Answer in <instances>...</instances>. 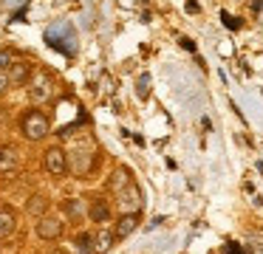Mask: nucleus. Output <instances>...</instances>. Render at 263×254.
Segmentation results:
<instances>
[{"label":"nucleus","mask_w":263,"mask_h":254,"mask_svg":"<svg viewBox=\"0 0 263 254\" xmlns=\"http://www.w3.org/2000/svg\"><path fill=\"white\" fill-rule=\"evenodd\" d=\"M60 209H63V214H68L71 220H74V218H80L82 212H88V209L82 206V201H80V198H65V201L60 203Z\"/></svg>","instance_id":"dca6fc26"},{"label":"nucleus","mask_w":263,"mask_h":254,"mask_svg":"<svg viewBox=\"0 0 263 254\" xmlns=\"http://www.w3.org/2000/svg\"><path fill=\"white\" fill-rule=\"evenodd\" d=\"M116 206L122 209V214H139V209H142V189H139L136 181L116 195Z\"/></svg>","instance_id":"423d86ee"},{"label":"nucleus","mask_w":263,"mask_h":254,"mask_svg":"<svg viewBox=\"0 0 263 254\" xmlns=\"http://www.w3.org/2000/svg\"><path fill=\"white\" fill-rule=\"evenodd\" d=\"M136 226H139V214H119V218H116V226H114L116 240L133 235V231H136Z\"/></svg>","instance_id":"ddd939ff"},{"label":"nucleus","mask_w":263,"mask_h":254,"mask_svg":"<svg viewBox=\"0 0 263 254\" xmlns=\"http://www.w3.org/2000/svg\"><path fill=\"white\" fill-rule=\"evenodd\" d=\"M9 82H12V88H23V85H31V79H34V73H31V65L29 62H14L12 68H9Z\"/></svg>","instance_id":"1a4fd4ad"},{"label":"nucleus","mask_w":263,"mask_h":254,"mask_svg":"<svg viewBox=\"0 0 263 254\" xmlns=\"http://www.w3.org/2000/svg\"><path fill=\"white\" fill-rule=\"evenodd\" d=\"M46 43L51 45L54 51H60V54L74 56L77 54V31H74V26H71L68 20H63V23H57V26L46 28Z\"/></svg>","instance_id":"f03ea898"},{"label":"nucleus","mask_w":263,"mask_h":254,"mask_svg":"<svg viewBox=\"0 0 263 254\" xmlns=\"http://www.w3.org/2000/svg\"><path fill=\"white\" fill-rule=\"evenodd\" d=\"M20 133H23L26 141L37 144V141H43L48 133H51V119H48L43 110L23 113V119H20Z\"/></svg>","instance_id":"7ed1b4c3"},{"label":"nucleus","mask_w":263,"mask_h":254,"mask_svg":"<svg viewBox=\"0 0 263 254\" xmlns=\"http://www.w3.org/2000/svg\"><path fill=\"white\" fill-rule=\"evenodd\" d=\"M221 20H223V26L232 28V31H238V28H240V20H238V17H232V14H227V11H221Z\"/></svg>","instance_id":"6ab92c4d"},{"label":"nucleus","mask_w":263,"mask_h":254,"mask_svg":"<svg viewBox=\"0 0 263 254\" xmlns=\"http://www.w3.org/2000/svg\"><path fill=\"white\" fill-rule=\"evenodd\" d=\"M17 229V214L12 206H0V240H6L9 235H14Z\"/></svg>","instance_id":"f8f14e48"},{"label":"nucleus","mask_w":263,"mask_h":254,"mask_svg":"<svg viewBox=\"0 0 263 254\" xmlns=\"http://www.w3.org/2000/svg\"><path fill=\"white\" fill-rule=\"evenodd\" d=\"M51 254H68V251H63V248H54V251Z\"/></svg>","instance_id":"5701e85b"},{"label":"nucleus","mask_w":263,"mask_h":254,"mask_svg":"<svg viewBox=\"0 0 263 254\" xmlns=\"http://www.w3.org/2000/svg\"><path fill=\"white\" fill-rule=\"evenodd\" d=\"M63 220L60 218H54V214H46V218H40L34 223V231H37V237H40V240H60V237H63Z\"/></svg>","instance_id":"0eeeda50"},{"label":"nucleus","mask_w":263,"mask_h":254,"mask_svg":"<svg viewBox=\"0 0 263 254\" xmlns=\"http://www.w3.org/2000/svg\"><path fill=\"white\" fill-rule=\"evenodd\" d=\"M88 214H91L93 223H108L110 220V203L105 198H91L88 203Z\"/></svg>","instance_id":"9d476101"},{"label":"nucleus","mask_w":263,"mask_h":254,"mask_svg":"<svg viewBox=\"0 0 263 254\" xmlns=\"http://www.w3.org/2000/svg\"><path fill=\"white\" fill-rule=\"evenodd\" d=\"M20 167V150L14 144H0V175H9Z\"/></svg>","instance_id":"6e6552de"},{"label":"nucleus","mask_w":263,"mask_h":254,"mask_svg":"<svg viewBox=\"0 0 263 254\" xmlns=\"http://www.w3.org/2000/svg\"><path fill=\"white\" fill-rule=\"evenodd\" d=\"M43 167H46V172H51V175H63L65 169H68V152H65L60 144H51L46 152H43Z\"/></svg>","instance_id":"39448f33"},{"label":"nucleus","mask_w":263,"mask_h":254,"mask_svg":"<svg viewBox=\"0 0 263 254\" xmlns=\"http://www.w3.org/2000/svg\"><path fill=\"white\" fill-rule=\"evenodd\" d=\"M181 45H184V48H187V51H195V45H193V40H187V37H184V40H181Z\"/></svg>","instance_id":"4be33fe9"},{"label":"nucleus","mask_w":263,"mask_h":254,"mask_svg":"<svg viewBox=\"0 0 263 254\" xmlns=\"http://www.w3.org/2000/svg\"><path fill=\"white\" fill-rule=\"evenodd\" d=\"M93 167H97V144H93V139L74 141L68 147V169L77 178H85Z\"/></svg>","instance_id":"f257e3e1"},{"label":"nucleus","mask_w":263,"mask_h":254,"mask_svg":"<svg viewBox=\"0 0 263 254\" xmlns=\"http://www.w3.org/2000/svg\"><path fill=\"white\" fill-rule=\"evenodd\" d=\"M130 184H133V178H130V169L127 167H116L114 172H110V178H108V189H114L116 195H119L122 189H127Z\"/></svg>","instance_id":"9b49d317"},{"label":"nucleus","mask_w":263,"mask_h":254,"mask_svg":"<svg viewBox=\"0 0 263 254\" xmlns=\"http://www.w3.org/2000/svg\"><path fill=\"white\" fill-rule=\"evenodd\" d=\"M114 240H116V235L110 229H99L97 235H93V243H97V254H105V251H110V246H114Z\"/></svg>","instance_id":"2eb2a0df"},{"label":"nucleus","mask_w":263,"mask_h":254,"mask_svg":"<svg viewBox=\"0 0 263 254\" xmlns=\"http://www.w3.org/2000/svg\"><path fill=\"white\" fill-rule=\"evenodd\" d=\"M147 85H150V76H147V73H142V76H139V96H142V99L147 96Z\"/></svg>","instance_id":"aec40b11"},{"label":"nucleus","mask_w":263,"mask_h":254,"mask_svg":"<svg viewBox=\"0 0 263 254\" xmlns=\"http://www.w3.org/2000/svg\"><path fill=\"white\" fill-rule=\"evenodd\" d=\"M9 88H12V82H9V73H6V71H0V96L6 93Z\"/></svg>","instance_id":"412c9836"},{"label":"nucleus","mask_w":263,"mask_h":254,"mask_svg":"<svg viewBox=\"0 0 263 254\" xmlns=\"http://www.w3.org/2000/svg\"><path fill=\"white\" fill-rule=\"evenodd\" d=\"M14 51H9V48H0V71H9V68L14 65Z\"/></svg>","instance_id":"a211bd4d"},{"label":"nucleus","mask_w":263,"mask_h":254,"mask_svg":"<svg viewBox=\"0 0 263 254\" xmlns=\"http://www.w3.org/2000/svg\"><path fill=\"white\" fill-rule=\"evenodd\" d=\"M77 246H80V254H97V243H93V237L88 231H82L77 237Z\"/></svg>","instance_id":"f3484780"},{"label":"nucleus","mask_w":263,"mask_h":254,"mask_svg":"<svg viewBox=\"0 0 263 254\" xmlns=\"http://www.w3.org/2000/svg\"><path fill=\"white\" fill-rule=\"evenodd\" d=\"M29 96H31L34 105H46V102H51L54 82H51V76H48L46 71L34 73V79H31V85H29Z\"/></svg>","instance_id":"20e7f679"},{"label":"nucleus","mask_w":263,"mask_h":254,"mask_svg":"<svg viewBox=\"0 0 263 254\" xmlns=\"http://www.w3.org/2000/svg\"><path fill=\"white\" fill-rule=\"evenodd\" d=\"M26 209H29V214H34L37 220L46 218V214H48V198L46 195H31L29 198V206H26Z\"/></svg>","instance_id":"4468645a"}]
</instances>
